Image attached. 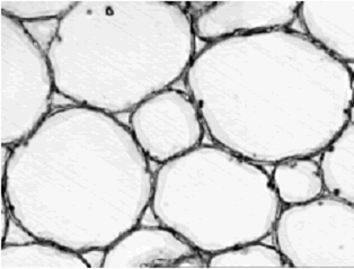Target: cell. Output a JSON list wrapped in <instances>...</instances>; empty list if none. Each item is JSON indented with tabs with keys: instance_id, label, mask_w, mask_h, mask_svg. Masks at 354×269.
Listing matches in <instances>:
<instances>
[{
	"instance_id": "cell-1",
	"label": "cell",
	"mask_w": 354,
	"mask_h": 269,
	"mask_svg": "<svg viewBox=\"0 0 354 269\" xmlns=\"http://www.w3.org/2000/svg\"><path fill=\"white\" fill-rule=\"evenodd\" d=\"M129 123L141 152L158 163L196 149L205 137L196 103L178 89H164L141 101Z\"/></svg>"
},
{
	"instance_id": "cell-2",
	"label": "cell",
	"mask_w": 354,
	"mask_h": 269,
	"mask_svg": "<svg viewBox=\"0 0 354 269\" xmlns=\"http://www.w3.org/2000/svg\"><path fill=\"white\" fill-rule=\"evenodd\" d=\"M101 268H207V257L164 226H137L105 249Z\"/></svg>"
},
{
	"instance_id": "cell-3",
	"label": "cell",
	"mask_w": 354,
	"mask_h": 269,
	"mask_svg": "<svg viewBox=\"0 0 354 269\" xmlns=\"http://www.w3.org/2000/svg\"><path fill=\"white\" fill-rule=\"evenodd\" d=\"M299 1H223L209 3L192 16L196 37L205 42L288 28L297 19Z\"/></svg>"
},
{
	"instance_id": "cell-4",
	"label": "cell",
	"mask_w": 354,
	"mask_h": 269,
	"mask_svg": "<svg viewBox=\"0 0 354 269\" xmlns=\"http://www.w3.org/2000/svg\"><path fill=\"white\" fill-rule=\"evenodd\" d=\"M353 0L299 1L297 19L315 43L339 59L353 63Z\"/></svg>"
},
{
	"instance_id": "cell-5",
	"label": "cell",
	"mask_w": 354,
	"mask_h": 269,
	"mask_svg": "<svg viewBox=\"0 0 354 269\" xmlns=\"http://www.w3.org/2000/svg\"><path fill=\"white\" fill-rule=\"evenodd\" d=\"M271 183L279 202L286 208L313 202L325 192L319 165L309 157L277 162L272 170Z\"/></svg>"
},
{
	"instance_id": "cell-6",
	"label": "cell",
	"mask_w": 354,
	"mask_h": 269,
	"mask_svg": "<svg viewBox=\"0 0 354 269\" xmlns=\"http://www.w3.org/2000/svg\"><path fill=\"white\" fill-rule=\"evenodd\" d=\"M324 190L334 199L354 204V124L350 119L324 149L318 162Z\"/></svg>"
},
{
	"instance_id": "cell-7",
	"label": "cell",
	"mask_w": 354,
	"mask_h": 269,
	"mask_svg": "<svg viewBox=\"0 0 354 269\" xmlns=\"http://www.w3.org/2000/svg\"><path fill=\"white\" fill-rule=\"evenodd\" d=\"M6 268H91V265L78 252L50 242H5L1 245L0 269Z\"/></svg>"
},
{
	"instance_id": "cell-8",
	"label": "cell",
	"mask_w": 354,
	"mask_h": 269,
	"mask_svg": "<svg viewBox=\"0 0 354 269\" xmlns=\"http://www.w3.org/2000/svg\"><path fill=\"white\" fill-rule=\"evenodd\" d=\"M207 268H291L279 248L260 241L241 243L207 256Z\"/></svg>"
},
{
	"instance_id": "cell-9",
	"label": "cell",
	"mask_w": 354,
	"mask_h": 269,
	"mask_svg": "<svg viewBox=\"0 0 354 269\" xmlns=\"http://www.w3.org/2000/svg\"><path fill=\"white\" fill-rule=\"evenodd\" d=\"M78 3L53 1H0L1 14L24 23L46 22L60 19Z\"/></svg>"
},
{
	"instance_id": "cell-10",
	"label": "cell",
	"mask_w": 354,
	"mask_h": 269,
	"mask_svg": "<svg viewBox=\"0 0 354 269\" xmlns=\"http://www.w3.org/2000/svg\"><path fill=\"white\" fill-rule=\"evenodd\" d=\"M304 222L306 224L305 231L314 233V236L306 233L305 241L307 242V245L314 243L315 249L318 251L325 249L327 243H330V241L334 240L336 235L339 233V229L336 228V226H330V223L327 222V219L319 220L316 217L313 220V223H310V221L306 219Z\"/></svg>"
}]
</instances>
